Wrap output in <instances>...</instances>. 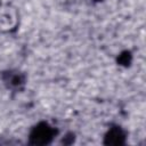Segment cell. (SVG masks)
<instances>
[{
	"mask_svg": "<svg viewBox=\"0 0 146 146\" xmlns=\"http://www.w3.org/2000/svg\"><path fill=\"white\" fill-rule=\"evenodd\" d=\"M57 135V130L55 127L49 124L48 122H39L36 123L29 133V144L43 146L50 144L55 136Z\"/></svg>",
	"mask_w": 146,
	"mask_h": 146,
	"instance_id": "obj_1",
	"label": "cell"
},
{
	"mask_svg": "<svg viewBox=\"0 0 146 146\" xmlns=\"http://www.w3.org/2000/svg\"><path fill=\"white\" fill-rule=\"evenodd\" d=\"M1 79L7 88L16 90V91L21 90L25 86V81H26L24 73L19 71H13V70L3 72L1 74Z\"/></svg>",
	"mask_w": 146,
	"mask_h": 146,
	"instance_id": "obj_2",
	"label": "cell"
},
{
	"mask_svg": "<svg viewBox=\"0 0 146 146\" xmlns=\"http://www.w3.org/2000/svg\"><path fill=\"white\" fill-rule=\"evenodd\" d=\"M127 135L124 130L119 125L111 127L104 137V144L105 145H113V146H120L125 143Z\"/></svg>",
	"mask_w": 146,
	"mask_h": 146,
	"instance_id": "obj_3",
	"label": "cell"
},
{
	"mask_svg": "<svg viewBox=\"0 0 146 146\" xmlns=\"http://www.w3.org/2000/svg\"><path fill=\"white\" fill-rule=\"evenodd\" d=\"M131 62V54L129 51H123L119 57V63L122 65H128Z\"/></svg>",
	"mask_w": 146,
	"mask_h": 146,
	"instance_id": "obj_4",
	"label": "cell"
},
{
	"mask_svg": "<svg viewBox=\"0 0 146 146\" xmlns=\"http://www.w3.org/2000/svg\"><path fill=\"white\" fill-rule=\"evenodd\" d=\"M95 1H99V0H95Z\"/></svg>",
	"mask_w": 146,
	"mask_h": 146,
	"instance_id": "obj_5",
	"label": "cell"
}]
</instances>
